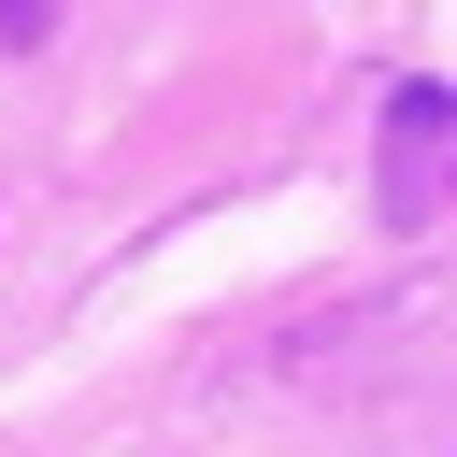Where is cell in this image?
<instances>
[{
    "mask_svg": "<svg viewBox=\"0 0 457 457\" xmlns=\"http://www.w3.org/2000/svg\"><path fill=\"white\" fill-rule=\"evenodd\" d=\"M43 14H57V0H0V29H43Z\"/></svg>",
    "mask_w": 457,
    "mask_h": 457,
    "instance_id": "cell-1",
    "label": "cell"
}]
</instances>
